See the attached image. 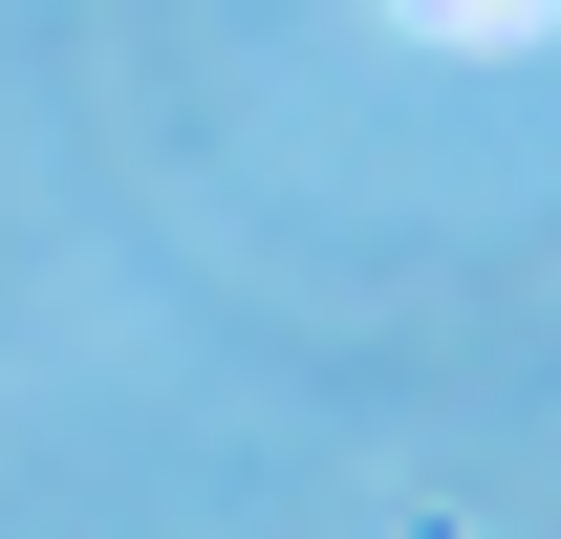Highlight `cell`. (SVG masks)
<instances>
[{"instance_id": "cell-1", "label": "cell", "mask_w": 561, "mask_h": 539, "mask_svg": "<svg viewBox=\"0 0 561 539\" xmlns=\"http://www.w3.org/2000/svg\"><path fill=\"white\" fill-rule=\"evenodd\" d=\"M411 22H432V44H540L561 0H411Z\"/></svg>"}]
</instances>
